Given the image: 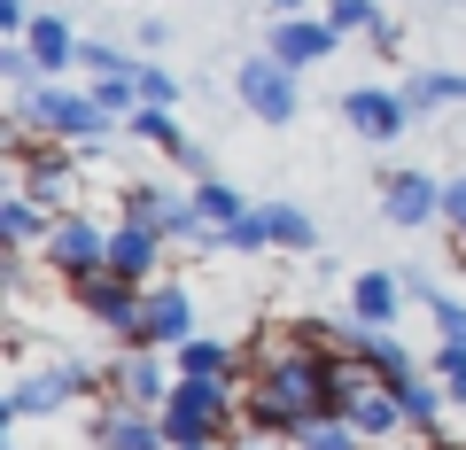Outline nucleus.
Returning a JSON list of instances; mask_svg holds the SVG:
<instances>
[{"instance_id": "obj_1", "label": "nucleus", "mask_w": 466, "mask_h": 450, "mask_svg": "<svg viewBox=\"0 0 466 450\" xmlns=\"http://www.w3.org/2000/svg\"><path fill=\"white\" fill-rule=\"evenodd\" d=\"M327 334L319 326H288L272 334L265 350L249 357V388H241V435H257V443H296V427H311V419H327Z\"/></svg>"}, {"instance_id": "obj_2", "label": "nucleus", "mask_w": 466, "mask_h": 450, "mask_svg": "<svg viewBox=\"0 0 466 450\" xmlns=\"http://www.w3.org/2000/svg\"><path fill=\"white\" fill-rule=\"evenodd\" d=\"M16 125H24V133H47V140H70V148H101L116 117L101 109L94 94H70V85L39 78V85L16 94Z\"/></svg>"}, {"instance_id": "obj_3", "label": "nucleus", "mask_w": 466, "mask_h": 450, "mask_svg": "<svg viewBox=\"0 0 466 450\" xmlns=\"http://www.w3.org/2000/svg\"><path fill=\"white\" fill-rule=\"evenodd\" d=\"M164 435H171V450H195V443H226L233 427H241V396H233L226 381H179L164 396Z\"/></svg>"}, {"instance_id": "obj_4", "label": "nucleus", "mask_w": 466, "mask_h": 450, "mask_svg": "<svg viewBox=\"0 0 466 450\" xmlns=\"http://www.w3.org/2000/svg\"><path fill=\"white\" fill-rule=\"evenodd\" d=\"M39 265H47L63 287H78V280H94V272H109V234L86 225L78 210H63L47 225V241H39Z\"/></svg>"}, {"instance_id": "obj_5", "label": "nucleus", "mask_w": 466, "mask_h": 450, "mask_svg": "<svg viewBox=\"0 0 466 450\" xmlns=\"http://www.w3.org/2000/svg\"><path fill=\"white\" fill-rule=\"evenodd\" d=\"M233 94H241V109H249L257 125H296V109H303V85H296V70H288V63H272L265 47H257L249 63L233 70Z\"/></svg>"}, {"instance_id": "obj_6", "label": "nucleus", "mask_w": 466, "mask_h": 450, "mask_svg": "<svg viewBox=\"0 0 466 450\" xmlns=\"http://www.w3.org/2000/svg\"><path fill=\"white\" fill-rule=\"evenodd\" d=\"M195 326H202V311H195V295L179 280L140 287V342L133 350H179V342H195Z\"/></svg>"}, {"instance_id": "obj_7", "label": "nucleus", "mask_w": 466, "mask_h": 450, "mask_svg": "<svg viewBox=\"0 0 466 450\" xmlns=\"http://www.w3.org/2000/svg\"><path fill=\"white\" fill-rule=\"evenodd\" d=\"M70 295H78V311L94 318L101 334H116L125 350L140 342V287H133V280H116V272H94V280H78Z\"/></svg>"}, {"instance_id": "obj_8", "label": "nucleus", "mask_w": 466, "mask_h": 450, "mask_svg": "<svg viewBox=\"0 0 466 450\" xmlns=\"http://www.w3.org/2000/svg\"><path fill=\"white\" fill-rule=\"evenodd\" d=\"M86 388H94V365H47V373H32L16 396L0 404V427H16V419H47V412H63L70 396H86Z\"/></svg>"}, {"instance_id": "obj_9", "label": "nucleus", "mask_w": 466, "mask_h": 450, "mask_svg": "<svg viewBox=\"0 0 466 450\" xmlns=\"http://www.w3.org/2000/svg\"><path fill=\"white\" fill-rule=\"evenodd\" d=\"M342 125L358 140H373V148H389V140H404L412 109H404L397 85H350V94H342Z\"/></svg>"}, {"instance_id": "obj_10", "label": "nucleus", "mask_w": 466, "mask_h": 450, "mask_svg": "<svg viewBox=\"0 0 466 450\" xmlns=\"http://www.w3.org/2000/svg\"><path fill=\"white\" fill-rule=\"evenodd\" d=\"M334 47H342V32H334L327 16H272V32H265V55H272V63H288L296 78L311 63H327Z\"/></svg>"}, {"instance_id": "obj_11", "label": "nucleus", "mask_w": 466, "mask_h": 450, "mask_svg": "<svg viewBox=\"0 0 466 450\" xmlns=\"http://www.w3.org/2000/svg\"><path fill=\"white\" fill-rule=\"evenodd\" d=\"M381 217L404 225V234H420V225L443 217V186H435L428 171H389V179H381Z\"/></svg>"}, {"instance_id": "obj_12", "label": "nucleus", "mask_w": 466, "mask_h": 450, "mask_svg": "<svg viewBox=\"0 0 466 450\" xmlns=\"http://www.w3.org/2000/svg\"><path fill=\"white\" fill-rule=\"evenodd\" d=\"M164 357L171 350H125V365H116V396L133 404V412H164V396L179 381H164Z\"/></svg>"}, {"instance_id": "obj_13", "label": "nucleus", "mask_w": 466, "mask_h": 450, "mask_svg": "<svg viewBox=\"0 0 466 450\" xmlns=\"http://www.w3.org/2000/svg\"><path fill=\"white\" fill-rule=\"evenodd\" d=\"M397 311H404V280H397V272H381V265H373V272H358V280H350V318H358V326H397Z\"/></svg>"}, {"instance_id": "obj_14", "label": "nucleus", "mask_w": 466, "mask_h": 450, "mask_svg": "<svg viewBox=\"0 0 466 450\" xmlns=\"http://www.w3.org/2000/svg\"><path fill=\"white\" fill-rule=\"evenodd\" d=\"M156 256H164V234H148V225H125V217H116V225H109V272H116V280H148V272H156Z\"/></svg>"}, {"instance_id": "obj_15", "label": "nucleus", "mask_w": 466, "mask_h": 450, "mask_svg": "<svg viewBox=\"0 0 466 450\" xmlns=\"http://www.w3.org/2000/svg\"><path fill=\"white\" fill-rule=\"evenodd\" d=\"M171 365H179V381H226L233 388V373L249 365V350H226V342H210V334H195V342L171 350Z\"/></svg>"}, {"instance_id": "obj_16", "label": "nucleus", "mask_w": 466, "mask_h": 450, "mask_svg": "<svg viewBox=\"0 0 466 450\" xmlns=\"http://www.w3.org/2000/svg\"><path fill=\"white\" fill-rule=\"evenodd\" d=\"M101 450H171V435H164V419H156V412L116 404V412H101Z\"/></svg>"}, {"instance_id": "obj_17", "label": "nucleus", "mask_w": 466, "mask_h": 450, "mask_svg": "<svg viewBox=\"0 0 466 450\" xmlns=\"http://www.w3.org/2000/svg\"><path fill=\"white\" fill-rule=\"evenodd\" d=\"M24 47H32V63L47 70V78H63V70L78 63V47H86V39L70 32L63 16H32V32H24Z\"/></svg>"}, {"instance_id": "obj_18", "label": "nucleus", "mask_w": 466, "mask_h": 450, "mask_svg": "<svg viewBox=\"0 0 466 450\" xmlns=\"http://www.w3.org/2000/svg\"><path fill=\"white\" fill-rule=\"evenodd\" d=\"M55 210H39L32 195H0V241H8V256H32V241H47Z\"/></svg>"}, {"instance_id": "obj_19", "label": "nucleus", "mask_w": 466, "mask_h": 450, "mask_svg": "<svg viewBox=\"0 0 466 450\" xmlns=\"http://www.w3.org/2000/svg\"><path fill=\"white\" fill-rule=\"evenodd\" d=\"M350 342H358V357H366V365L381 373L389 388H397V381H412V373H420V365H412V350H404L397 334H381V326H358Z\"/></svg>"}, {"instance_id": "obj_20", "label": "nucleus", "mask_w": 466, "mask_h": 450, "mask_svg": "<svg viewBox=\"0 0 466 450\" xmlns=\"http://www.w3.org/2000/svg\"><path fill=\"white\" fill-rule=\"evenodd\" d=\"M397 94H404L412 117H428V109H443V101H466V70H412Z\"/></svg>"}, {"instance_id": "obj_21", "label": "nucleus", "mask_w": 466, "mask_h": 450, "mask_svg": "<svg viewBox=\"0 0 466 450\" xmlns=\"http://www.w3.org/2000/svg\"><path fill=\"white\" fill-rule=\"evenodd\" d=\"M342 419H350L358 435H366V443H381V435H397V427H404V404H397V388L381 381V388H366V396L350 404Z\"/></svg>"}, {"instance_id": "obj_22", "label": "nucleus", "mask_w": 466, "mask_h": 450, "mask_svg": "<svg viewBox=\"0 0 466 450\" xmlns=\"http://www.w3.org/2000/svg\"><path fill=\"white\" fill-rule=\"evenodd\" d=\"M187 202H195V217L210 225V234H226V225L249 217V195H233V186H218V179H195V186H187Z\"/></svg>"}, {"instance_id": "obj_23", "label": "nucleus", "mask_w": 466, "mask_h": 450, "mask_svg": "<svg viewBox=\"0 0 466 450\" xmlns=\"http://www.w3.org/2000/svg\"><path fill=\"white\" fill-rule=\"evenodd\" d=\"M265 225H272V249H288V256H311L319 249V225L296 210V202H265Z\"/></svg>"}, {"instance_id": "obj_24", "label": "nucleus", "mask_w": 466, "mask_h": 450, "mask_svg": "<svg viewBox=\"0 0 466 450\" xmlns=\"http://www.w3.org/2000/svg\"><path fill=\"white\" fill-rule=\"evenodd\" d=\"M397 404H404V427L412 435H435V412H443V388H428L412 373V381H397Z\"/></svg>"}, {"instance_id": "obj_25", "label": "nucleus", "mask_w": 466, "mask_h": 450, "mask_svg": "<svg viewBox=\"0 0 466 450\" xmlns=\"http://www.w3.org/2000/svg\"><path fill=\"white\" fill-rule=\"evenodd\" d=\"M296 450H366V435L350 427L342 412H327V419H311V427H296Z\"/></svg>"}, {"instance_id": "obj_26", "label": "nucleus", "mask_w": 466, "mask_h": 450, "mask_svg": "<svg viewBox=\"0 0 466 450\" xmlns=\"http://www.w3.org/2000/svg\"><path fill=\"white\" fill-rule=\"evenodd\" d=\"M412 295L428 303V318H435V334H443V342H466V303H459V295H443L435 280H420Z\"/></svg>"}, {"instance_id": "obj_27", "label": "nucleus", "mask_w": 466, "mask_h": 450, "mask_svg": "<svg viewBox=\"0 0 466 450\" xmlns=\"http://www.w3.org/2000/svg\"><path fill=\"white\" fill-rule=\"evenodd\" d=\"M218 249H226V256H265V249H272V225H265V202H257V210L241 217V225H226V234H218Z\"/></svg>"}, {"instance_id": "obj_28", "label": "nucleus", "mask_w": 466, "mask_h": 450, "mask_svg": "<svg viewBox=\"0 0 466 450\" xmlns=\"http://www.w3.org/2000/svg\"><path fill=\"white\" fill-rule=\"evenodd\" d=\"M327 24H334V32H342V39H358V32L373 39V32H381L389 16H381V8H373V0H327Z\"/></svg>"}, {"instance_id": "obj_29", "label": "nucleus", "mask_w": 466, "mask_h": 450, "mask_svg": "<svg viewBox=\"0 0 466 450\" xmlns=\"http://www.w3.org/2000/svg\"><path fill=\"white\" fill-rule=\"evenodd\" d=\"M140 109H179V78H171L164 63H140Z\"/></svg>"}, {"instance_id": "obj_30", "label": "nucleus", "mask_w": 466, "mask_h": 450, "mask_svg": "<svg viewBox=\"0 0 466 450\" xmlns=\"http://www.w3.org/2000/svg\"><path fill=\"white\" fill-rule=\"evenodd\" d=\"M0 78H8V94H24V85H39L47 70L32 63V47H24V39H8V47H0Z\"/></svg>"}, {"instance_id": "obj_31", "label": "nucleus", "mask_w": 466, "mask_h": 450, "mask_svg": "<svg viewBox=\"0 0 466 450\" xmlns=\"http://www.w3.org/2000/svg\"><path fill=\"white\" fill-rule=\"evenodd\" d=\"M78 63L94 70V78H140V63H133V55H116V47H101V39H86V47H78Z\"/></svg>"}, {"instance_id": "obj_32", "label": "nucleus", "mask_w": 466, "mask_h": 450, "mask_svg": "<svg viewBox=\"0 0 466 450\" xmlns=\"http://www.w3.org/2000/svg\"><path fill=\"white\" fill-rule=\"evenodd\" d=\"M443 234H451V249H459V265H466V179L443 186Z\"/></svg>"}, {"instance_id": "obj_33", "label": "nucleus", "mask_w": 466, "mask_h": 450, "mask_svg": "<svg viewBox=\"0 0 466 450\" xmlns=\"http://www.w3.org/2000/svg\"><path fill=\"white\" fill-rule=\"evenodd\" d=\"M435 381H443V396H466V342H443L435 350Z\"/></svg>"}, {"instance_id": "obj_34", "label": "nucleus", "mask_w": 466, "mask_h": 450, "mask_svg": "<svg viewBox=\"0 0 466 450\" xmlns=\"http://www.w3.org/2000/svg\"><path fill=\"white\" fill-rule=\"evenodd\" d=\"M32 32V0H0V39H24Z\"/></svg>"}, {"instance_id": "obj_35", "label": "nucleus", "mask_w": 466, "mask_h": 450, "mask_svg": "<svg viewBox=\"0 0 466 450\" xmlns=\"http://www.w3.org/2000/svg\"><path fill=\"white\" fill-rule=\"evenodd\" d=\"M303 8H311V0H272V16H303Z\"/></svg>"}, {"instance_id": "obj_36", "label": "nucleus", "mask_w": 466, "mask_h": 450, "mask_svg": "<svg viewBox=\"0 0 466 450\" xmlns=\"http://www.w3.org/2000/svg\"><path fill=\"white\" fill-rule=\"evenodd\" d=\"M241 450H257V435H241Z\"/></svg>"}, {"instance_id": "obj_37", "label": "nucleus", "mask_w": 466, "mask_h": 450, "mask_svg": "<svg viewBox=\"0 0 466 450\" xmlns=\"http://www.w3.org/2000/svg\"><path fill=\"white\" fill-rule=\"evenodd\" d=\"M195 450H226V443H195Z\"/></svg>"}]
</instances>
